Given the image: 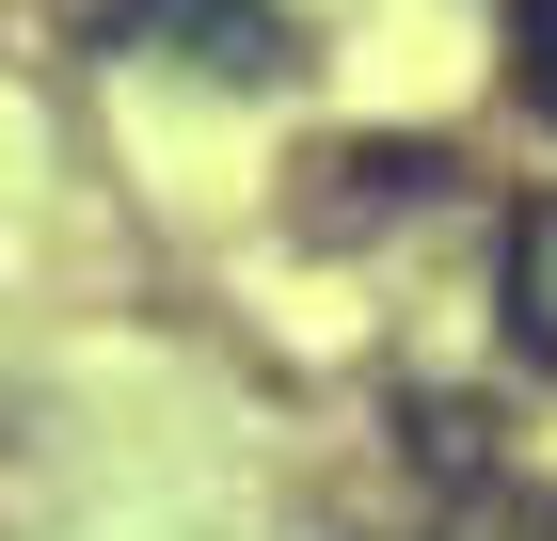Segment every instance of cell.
Instances as JSON below:
<instances>
[{"instance_id": "obj_2", "label": "cell", "mask_w": 557, "mask_h": 541, "mask_svg": "<svg viewBox=\"0 0 557 541\" xmlns=\"http://www.w3.org/2000/svg\"><path fill=\"white\" fill-rule=\"evenodd\" d=\"M510 96L557 127V0H510Z\"/></svg>"}, {"instance_id": "obj_1", "label": "cell", "mask_w": 557, "mask_h": 541, "mask_svg": "<svg viewBox=\"0 0 557 541\" xmlns=\"http://www.w3.org/2000/svg\"><path fill=\"white\" fill-rule=\"evenodd\" d=\"M510 334H525V351L557 367V192L510 223Z\"/></svg>"}]
</instances>
